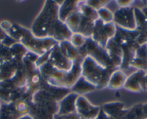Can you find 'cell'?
Instances as JSON below:
<instances>
[{
  "label": "cell",
  "mask_w": 147,
  "mask_h": 119,
  "mask_svg": "<svg viewBox=\"0 0 147 119\" xmlns=\"http://www.w3.org/2000/svg\"><path fill=\"white\" fill-rule=\"evenodd\" d=\"M114 71L103 67L89 56L83 58L81 62L82 76L97 88L107 87L109 78Z\"/></svg>",
  "instance_id": "cell-3"
},
{
  "label": "cell",
  "mask_w": 147,
  "mask_h": 119,
  "mask_svg": "<svg viewBox=\"0 0 147 119\" xmlns=\"http://www.w3.org/2000/svg\"><path fill=\"white\" fill-rule=\"evenodd\" d=\"M79 1H63L59 9V18L62 22L65 23L66 19L72 14L79 11Z\"/></svg>",
  "instance_id": "cell-11"
},
{
  "label": "cell",
  "mask_w": 147,
  "mask_h": 119,
  "mask_svg": "<svg viewBox=\"0 0 147 119\" xmlns=\"http://www.w3.org/2000/svg\"><path fill=\"white\" fill-rule=\"evenodd\" d=\"M5 62H4V61H2V60H1V59H0V71L2 70V67H3L4 65H5Z\"/></svg>",
  "instance_id": "cell-27"
},
{
  "label": "cell",
  "mask_w": 147,
  "mask_h": 119,
  "mask_svg": "<svg viewBox=\"0 0 147 119\" xmlns=\"http://www.w3.org/2000/svg\"><path fill=\"white\" fill-rule=\"evenodd\" d=\"M76 113L82 119H97L101 112L99 106L92 104L83 95H79L76 100Z\"/></svg>",
  "instance_id": "cell-6"
},
{
  "label": "cell",
  "mask_w": 147,
  "mask_h": 119,
  "mask_svg": "<svg viewBox=\"0 0 147 119\" xmlns=\"http://www.w3.org/2000/svg\"><path fill=\"white\" fill-rule=\"evenodd\" d=\"M9 42L15 43V41L12 38H11L6 32H4L2 28H0V44H3L9 47V43H9Z\"/></svg>",
  "instance_id": "cell-20"
},
{
  "label": "cell",
  "mask_w": 147,
  "mask_h": 119,
  "mask_svg": "<svg viewBox=\"0 0 147 119\" xmlns=\"http://www.w3.org/2000/svg\"><path fill=\"white\" fill-rule=\"evenodd\" d=\"M59 5L55 1H46L32 23L30 31L35 37L53 38L58 43L70 40L73 33L59 18Z\"/></svg>",
  "instance_id": "cell-1"
},
{
  "label": "cell",
  "mask_w": 147,
  "mask_h": 119,
  "mask_svg": "<svg viewBox=\"0 0 147 119\" xmlns=\"http://www.w3.org/2000/svg\"><path fill=\"white\" fill-rule=\"evenodd\" d=\"M118 5H119V7L121 8H124V7H130L132 5V4L134 3L133 1H118L117 2Z\"/></svg>",
  "instance_id": "cell-24"
},
{
  "label": "cell",
  "mask_w": 147,
  "mask_h": 119,
  "mask_svg": "<svg viewBox=\"0 0 147 119\" xmlns=\"http://www.w3.org/2000/svg\"><path fill=\"white\" fill-rule=\"evenodd\" d=\"M20 117L16 111L14 103H3L0 109V119H18Z\"/></svg>",
  "instance_id": "cell-15"
},
{
  "label": "cell",
  "mask_w": 147,
  "mask_h": 119,
  "mask_svg": "<svg viewBox=\"0 0 147 119\" xmlns=\"http://www.w3.org/2000/svg\"><path fill=\"white\" fill-rule=\"evenodd\" d=\"M12 24L10 23L9 21L5 20L0 22V28H2V30H3L4 32H6V33L9 30H10V28H12Z\"/></svg>",
  "instance_id": "cell-23"
},
{
  "label": "cell",
  "mask_w": 147,
  "mask_h": 119,
  "mask_svg": "<svg viewBox=\"0 0 147 119\" xmlns=\"http://www.w3.org/2000/svg\"><path fill=\"white\" fill-rule=\"evenodd\" d=\"M1 106H2V104H1V102H0V109H1Z\"/></svg>",
  "instance_id": "cell-29"
},
{
  "label": "cell",
  "mask_w": 147,
  "mask_h": 119,
  "mask_svg": "<svg viewBox=\"0 0 147 119\" xmlns=\"http://www.w3.org/2000/svg\"><path fill=\"white\" fill-rule=\"evenodd\" d=\"M123 108V104L121 103H110L104 105L101 110L108 117L118 119L124 111Z\"/></svg>",
  "instance_id": "cell-14"
},
{
  "label": "cell",
  "mask_w": 147,
  "mask_h": 119,
  "mask_svg": "<svg viewBox=\"0 0 147 119\" xmlns=\"http://www.w3.org/2000/svg\"><path fill=\"white\" fill-rule=\"evenodd\" d=\"M78 95L76 93H69L63 99L59 102V111L58 114L59 116L69 115L75 113V104L76 100L78 97Z\"/></svg>",
  "instance_id": "cell-9"
},
{
  "label": "cell",
  "mask_w": 147,
  "mask_h": 119,
  "mask_svg": "<svg viewBox=\"0 0 147 119\" xmlns=\"http://www.w3.org/2000/svg\"><path fill=\"white\" fill-rule=\"evenodd\" d=\"M141 11H142V12L144 13V15L146 16V18H147V7H145V8H144V9H141Z\"/></svg>",
  "instance_id": "cell-28"
},
{
  "label": "cell",
  "mask_w": 147,
  "mask_h": 119,
  "mask_svg": "<svg viewBox=\"0 0 147 119\" xmlns=\"http://www.w3.org/2000/svg\"><path fill=\"white\" fill-rule=\"evenodd\" d=\"M7 34L16 42L24 45L29 51L40 56L50 51L59 43L53 38L35 37L30 30H27L18 25H12Z\"/></svg>",
  "instance_id": "cell-2"
},
{
  "label": "cell",
  "mask_w": 147,
  "mask_h": 119,
  "mask_svg": "<svg viewBox=\"0 0 147 119\" xmlns=\"http://www.w3.org/2000/svg\"><path fill=\"white\" fill-rule=\"evenodd\" d=\"M49 62L55 69L63 72H70L74 64L61 52L58 44L50 51Z\"/></svg>",
  "instance_id": "cell-7"
},
{
  "label": "cell",
  "mask_w": 147,
  "mask_h": 119,
  "mask_svg": "<svg viewBox=\"0 0 147 119\" xmlns=\"http://www.w3.org/2000/svg\"><path fill=\"white\" fill-rule=\"evenodd\" d=\"M95 89H97V87L94 85L90 83L81 76L71 87V91L72 93H76L78 95H83L86 93L93 91Z\"/></svg>",
  "instance_id": "cell-13"
},
{
  "label": "cell",
  "mask_w": 147,
  "mask_h": 119,
  "mask_svg": "<svg viewBox=\"0 0 147 119\" xmlns=\"http://www.w3.org/2000/svg\"><path fill=\"white\" fill-rule=\"evenodd\" d=\"M55 119H82L77 114V113H72L69 115H63V116H59L56 115Z\"/></svg>",
  "instance_id": "cell-22"
},
{
  "label": "cell",
  "mask_w": 147,
  "mask_h": 119,
  "mask_svg": "<svg viewBox=\"0 0 147 119\" xmlns=\"http://www.w3.org/2000/svg\"><path fill=\"white\" fill-rule=\"evenodd\" d=\"M97 14H98L99 19L105 23L113 22V13L105 7L98 9Z\"/></svg>",
  "instance_id": "cell-17"
},
{
  "label": "cell",
  "mask_w": 147,
  "mask_h": 119,
  "mask_svg": "<svg viewBox=\"0 0 147 119\" xmlns=\"http://www.w3.org/2000/svg\"><path fill=\"white\" fill-rule=\"evenodd\" d=\"M117 32V26L113 23H105L100 19L94 22L91 39L97 45L105 49L110 39L114 38Z\"/></svg>",
  "instance_id": "cell-4"
},
{
  "label": "cell",
  "mask_w": 147,
  "mask_h": 119,
  "mask_svg": "<svg viewBox=\"0 0 147 119\" xmlns=\"http://www.w3.org/2000/svg\"><path fill=\"white\" fill-rule=\"evenodd\" d=\"M0 59L6 62L14 61L10 48L3 44H0Z\"/></svg>",
  "instance_id": "cell-19"
},
{
  "label": "cell",
  "mask_w": 147,
  "mask_h": 119,
  "mask_svg": "<svg viewBox=\"0 0 147 119\" xmlns=\"http://www.w3.org/2000/svg\"><path fill=\"white\" fill-rule=\"evenodd\" d=\"M58 46H59L61 52L72 62L82 61L83 59L80 56L78 49L74 47L69 40L59 42L58 43Z\"/></svg>",
  "instance_id": "cell-10"
},
{
  "label": "cell",
  "mask_w": 147,
  "mask_h": 119,
  "mask_svg": "<svg viewBox=\"0 0 147 119\" xmlns=\"http://www.w3.org/2000/svg\"><path fill=\"white\" fill-rule=\"evenodd\" d=\"M87 38H85L84 35H81V34L73 33L71 38V39L69 41H70L71 44L74 47L79 49L85 44L86 41H87Z\"/></svg>",
  "instance_id": "cell-18"
},
{
  "label": "cell",
  "mask_w": 147,
  "mask_h": 119,
  "mask_svg": "<svg viewBox=\"0 0 147 119\" xmlns=\"http://www.w3.org/2000/svg\"><path fill=\"white\" fill-rule=\"evenodd\" d=\"M18 119H33L32 116L31 115L28 114V115H25V116H22Z\"/></svg>",
  "instance_id": "cell-26"
},
{
  "label": "cell",
  "mask_w": 147,
  "mask_h": 119,
  "mask_svg": "<svg viewBox=\"0 0 147 119\" xmlns=\"http://www.w3.org/2000/svg\"><path fill=\"white\" fill-rule=\"evenodd\" d=\"M108 2V1H87L86 3L96 10H98L101 8L105 7Z\"/></svg>",
  "instance_id": "cell-21"
},
{
  "label": "cell",
  "mask_w": 147,
  "mask_h": 119,
  "mask_svg": "<svg viewBox=\"0 0 147 119\" xmlns=\"http://www.w3.org/2000/svg\"><path fill=\"white\" fill-rule=\"evenodd\" d=\"M14 104H15V110L20 116L30 114V105L25 99H20V100H17L16 102L14 103Z\"/></svg>",
  "instance_id": "cell-16"
},
{
  "label": "cell",
  "mask_w": 147,
  "mask_h": 119,
  "mask_svg": "<svg viewBox=\"0 0 147 119\" xmlns=\"http://www.w3.org/2000/svg\"><path fill=\"white\" fill-rule=\"evenodd\" d=\"M97 119H113V118H110V117H108L107 116H106V115L105 114V113H103L101 110V112H100V115H99V116L97 117Z\"/></svg>",
  "instance_id": "cell-25"
},
{
  "label": "cell",
  "mask_w": 147,
  "mask_h": 119,
  "mask_svg": "<svg viewBox=\"0 0 147 119\" xmlns=\"http://www.w3.org/2000/svg\"><path fill=\"white\" fill-rule=\"evenodd\" d=\"M146 72L138 70L134 72L132 74L127 77L123 87L132 92H141L144 90L145 87V78Z\"/></svg>",
  "instance_id": "cell-8"
},
{
  "label": "cell",
  "mask_w": 147,
  "mask_h": 119,
  "mask_svg": "<svg viewBox=\"0 0 147 119\" xmlns=\"http://www.w3.org/2000/svg\"><path fill=\"white\" fill-rule=\"evenodd\" d=\"M113 23L120 28L126 30H136V20L134 8H119L113 13Z\"/></svg>",
  "instance_id": "cell-5"
},
{
  "label": "cell",
  "mask_w": 147,
  "mask_h": 119,
  "mask_svg": "<svg viewBox=\"0 0 147 119\" xmlns=\"http://www.w3.org/2000/svg\"><path fill=\"white\" fill-rule=\"evenodd\" d=\"M127 76L123 71L116 69L114 71L109 78L107 87L113 90H118L123 87Z\"/></svg>",
  "instance_id": "cell-12"
}]
</instances>
